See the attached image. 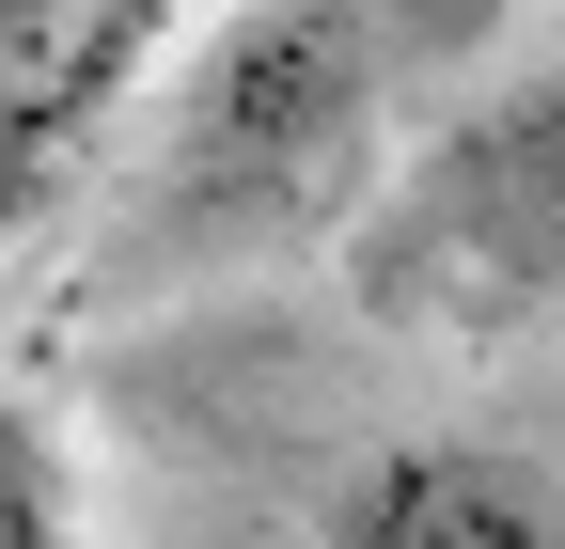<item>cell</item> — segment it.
Returning a JSON list of instances; mask_svg holds the SVG:
<instances>
[{"instance_id": "1", "label": "cell", "mask_w": 565, "mask_h": 549, "mask_svg": "<svg viewBox=\"0 0 565 549\" xmlns=\"http://www.w3.org/2000/svg\"><path fill=\"white\" fill-rule=\"evenodd\" d=\"M141 47H158L141 0H0V251L63 204V173L126 110Z\"/></svg>"}, {"instance_id": "4", "label": "cell", "mask_w": 565, "mask_h": 549, "mask_svg": "<svg viewBox=\"0 0 565 549\" xmlns=\"http://www.w3.org/2000/svg\"><path fill=\"white\" fill-rule=\"evenodd\" d=\"M0 549H79V503H63V455L17 392H0Z\"/></svg>"}, {"instance_id": "2", "label": "cell", "mask_w": 565, "mask_h": 549, "mask_svg": "<svg viewBox=\"0 0 565 549\" xmlns=\"http://www.w3.org/2000/svg\"><path fill=\"white\" fill-rule=\"evenodd\" d=\"M424 220H440L487 283H565V79L487 95L440 173H424Z\"/></svg>"}, {"instance_id": "3", "label": "cell", "mask_w": 565, "mask_h": 549, "mask_svg": "<svg viewBox=\"0 0 565 549\" xmlns=\"http://www.w3.org/2000/svg\"><path fill=\"white\" fill-rule=\"evenodd\" d=\"M330 549H565V487L519 440H408L345 487Z\"/></svg>"}]
</instances>
